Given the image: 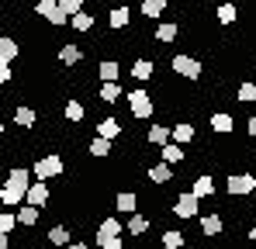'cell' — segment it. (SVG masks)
Returning <instances> with one entry per match:
<instances>
[{
    "instance_id": "1",
    "label": "cell",
    "mask_w": 256,
    "mask_h": 249,
    "mask_svg": "<svg viewBox=\"0 0 256 249\" xmlns=\"http://www.w3.org/2000/svg\"><path fill=\"white\" fill-rule=\"evenodd\" d=\"M66 173V160L59 156V152H45V156H38L35 160V166H32V180H59Z\"/></svg>"
},
{
    "instance_id": "2",
    "label": "cell",
    "mask_w": 256,
    "mask_h": 249,
    "mask_svg": "<svg viewBox=\"0 0 256 249\" xmlns=\"http://www.w3.org/2000/svg\"><path fill=\"white\" fill-rule=\"evenodd\" d=\"M125 100H128V114H132L135 122H149V118L156 114V104H152V97H149L142 86L125 90Z\"/></svg>"
},
{
    "instance_id": "3",
    "label": "cell",
    "mask_w": 256,
    "mask_h": 249,
    "mask_svg": "<svg viewBox=\"0 0 256 249\" xmlns=\"http://www.w3.org/2000/svg\"><path fill=\"white\" fill-rule=\"evenodd\" d=\"M225 194L228 198H250V194H256V176L253 173H232L225 180Z\"/></svg>"
},
{
    "instance_id": "4",
    "label": "cell",
    "mask_w": 256,
    "mask_h": 249,
    "mask_svg": "<svg viewBox=\"0 0 256 249\" xmlns=\"http://www.w3.org/2000/svg\"><path fill=\"white\" fill-rule=\"evenodd\" d=\"M170 66H173V73H176V76H184V80H201V70H204V66H201V59H194V56H173L170 59Z\"/></svg>"
},
{
    "instance_id": "5",
    "label": "cell",
    "mask_w": 256,
    "mask_h": 249,
    "mask_svg": "<svg viewBox=\"0 0 256 249\" xmlns=\"http://www.w3.org/2000/svg\"><path fill=\"white\" fill-rule=\"evenodd\" d=\"M173 214L176 218H198L201 214V198H194L190 190H180L173 201Z\"/></svg>"
},
{
    "instance_id": "6",
    "label": "cell",
    "mask_w": 256,
    "mask_h": 249,
    "mask_svg": "<svg viewBox=\"0 0 256 249\" xmlns=\"http://www.w3.org/2000/svg\"><path fill=\"white\" fill-rule=\"evenodd\" d=\"M35 14H38V18H45L52 28H62V24H70V18L59 10V4H56V0H38V4H35Z\"/></svg>"
},
{
    "instance_id": "7",
    "label": "cell",
    "mask_w": 256,
    "mask_h": 249,
    "mask_svg": "<svg viewBox=\"0 0 256 249\" xmlns=\"http://www.w3.org/2000/svg\"><path fill=\"white\" fill-rule=\"evenodd\" d=\"M52 201V187L45 180H32L28 190H24V204H35V208H45Z\"/></svg>"
},
{
    "instance_id": "8",
    "label": "cell",
    "mask_w": 256,
    "mask_h": 249,
    "mask_svg": "<svg viewBox=\"0 0 256 249\" xmlns=\"http://www.w3.org/2000/svg\"><path fill=\"white\" fill-rule=\"evenodd\" d=\"M198 228H201V236L214 239V236L225 232V218H222L218 211H212V214H198Z\"/></svg>"
},
{
    "instance_id": "9",
    "label": "cell",
    "mask_w": 256,
    "mask_h": 249,
    "mask_svg": "<svg viewBox=\"0 0 256 249\" xmlns=\"http://www.w3.org/2000/svg\"><path fill=\"white\" fill-rule=\"evenodd\" d=\"M190 194L201 198V201H204V198H214V176L212 173H198V176L190 180Z\"/></svg>"
},
{
    "instance_id": "10",
    "label": "cell",
    "mask_w": 256,
    "mask_h": 249,
    "mask_svg": "<svg viewBox=\"0 0 256 249\" xmlns=\"http://www.w3.org/2000/svg\"><path fill=\"white\" fill-rule=\"evenodd\" d=\"M59 62H62L66 70H70V66H80V62H84V48H80L76 42H62V45H59Z\"/></svg>"
},
{
    "instance_id": "11",
    "label": "cell",
    "mask_w": 256,
    "mask_h": 249,
    "mask_svg": "<svg viewBox=\"0 0 256 249\" xmlns=\"http://www.w3.org/2000/svg\"><path fill=\"white\" fill-rule=\"evenodd\" d=\"M7 187H14V190H28V184H32V170H24V166H10L7 170V180H4Z\"/></svg>"
},
{
    "instance_id": "12",
    "label": "cell",
    "mask_w": 256,
    "mask_h": 249,
    "mask_svg": "<svg viewBox=\"0 0 256 249\" xmlns=\"http://www.w3.org/2000/svg\"><path fill=\"white\" fill-rule=\"evenodd\" d=\"M122 128H125V124H122V118H114V114H108V118H100V122L94 124V132H97L100 138H111V142L122 135Z\"/></svg>"
},
{
    "instance_id": "13",
    "label": "cell",
    "mask_w": 256,
    "mask_h": 249,
    "mask_svg": "<svg viewBox=\"0 0 256 249\" xmlns=\"http://www.w3.org/2000/svg\"><path fill=\"white\" fill-rule=\"evenodd\" d=\"M14 214H18V225H24V228H35V225L42 222V208L24 204V201L18 204V211H14Z\"/></svg>"
},
{
    "instance_id": "14",
    "label": "cell",
    "mask_w": 256,
    "mask_h": 249,
    "mask_svg": "<svg viewBox=\"0 0 256 249\" xmlns=\"http://www.w3.org/2000/svg\"><path fill=\"white\" fill-rule=\"evenodd\" d=\"M208 124H212L214 135H232V132H236V118H232L228 111H214L212 118H208Z\"/></svg>"
},
{
    "instance_id": "15",
    "label": "cell",
    "mask_w": 256,
    "mask_h": 249,
    "mask_svg": "<svg viewBox=\"0 0 256 249\" xmlns=\"http://www.w3.org/2000/svg\"><path fill=\"white\" fill-rule=\"evenodd\" d=\"M138 201H142V198H138L135 190H118V194H114V211H118V214H132V211H138Z\"/></svg>"
},
{
    "instance_id": "16",
    "label": "cell",
    "mask_w": 256,
    "mask_h": 249,
    "mask_svg": "<svg viewBox=\"0 0 256 249\" xmlns=\"http://www.w3.org/2000/svg\"><path fill=\"white\" fill-rule=\"evenodd\" d=\"M14 124L24 128V132H32V128L38 124V111L28 108V104H18V108H14Z\"/></svg>"
},
{
    "instance_id": "17",
    "label": "cell",
    "mask_w": 256,
    "mask_h": 249,
    "mask_svg": "<svg viewBox=\"0 0 256 249\" xmlns=\"http://www.w3.org/2000/svg\"><path fill=\"white\" fill-rule=\"evenodd\" d=\"M194 135H198V128H194L190 122H176L170 128V142H176V146H190Z\"/></svg>"
},
{
    "instance_id": "18",
    "label": "cell",
    "mask_w": 256,
    "mask_h": 249,
    "mask_svg": "<svg viewBox=\"0 0 256 249\" xmlns=\"http://www.w3.org/2000/svg\"><path fill=\"white\" fill-rule=\"evenodd\" d=\"M122 97H125V90H122V83H118V80L100 83V90H97V100H100V104H118Z\"/></svg>"
},
{
    "instance_id": "19",
    "label": "cell",
    "mask_w": 256,
    "mask_h": 249,
    "mask_svg": "<svg viewBox=\"0 0 256 249\" xmlns=\"http://www.w3.org/2000/svg\"><path fill=\"white\" fill-rule=\"evenodd\" d=\"M62 118L70 124H80L86 118V108H84V100H76V97H70L66 104H62Z\"/></svg>"
},
{
    "instance_id": "20",
    "label": "cell",
    "mask_w": 256,
    "mask_h": 249,
    "mask_svg": "<svg viewBox=\"0 0 256 249\" xmlns=\"http://www.w3.org/2000/svg\"><path fill=\"white\" fill-rule=\"evenodd\" d=\"M86 152H90L94 160H108V156L114 152V142H111V138H100V135H94V138H90V146H86Z\"/></svg>"
},
{
    "instance_id": "21",
    "label": "cell",
    "mask_w": 256,
    "mask_h": 249,
    "mask_svg": "<svg viewBox=\"0 0 256 249\" xmlns=\"http://www.w3.org/2000/svg\"><path fill=\"white\" fill-rule=\"evenodd\" d=\"M138 10H142V18L156 21V18H163V14L170 10V0H142V4H138Z\"/></svg>"
},
{
    "instance_id": "22",
    "label": "cell",
    "mask_w": 256,
    "mask_h": 249,
    "mask_svg": "<svg viewBox=\"0 0 256 249\" xmlns=\"http://www.w3.org/2000/svg\"><path fill=\"white\" fill-rule=\"evenodd\" d=\"M160 160H163V163H170V166H176V163H184V160H187V149H184V146H176V142H166V146H160Z\"/></svg>"
},
{
    "instance_id": "23",
    "label": "cell",
    "mask_w": 256,
    "mask_h": 249,
    "mask_svg": "<svg viewBox=\"0 0 256 249\" xmlns=\"http://www.w3.org/2000/svg\"><path fill=\"white\" fill-rule=\"evenodd\" d=\"M125 228H128V236H146V232L152 228V222H149L142 211H132V214H128V222H125Z\"/></svg>"
},
{
    "instance_id": "24",
    "label": "cell",
    "mask_w": 256,
    "mask_h": 249,
    "mask_svg": "<svg viewBox=\"0 0 256 249\" xmlns=\"http://www.w3.org/2000/svg\"><path fill=\"white\" fill-rule=\"evenodd\" d=\"M170 180H173V166L170 163H163V160H160V163L149 166V184L163 187V184H170Z\"/></svg>"
},
{
    "instance_id": "25",
    "label": "cell",
    "mask_w": 256,
    "mask_h": 249,
    "mask_svg": "<svg viewBox=\"0 0 256 249\" xmlns=\"http://www.w3.org/2000/svg\"><path fill=\"white\" fill-rule=\"evenodd\" d=\"M160 246L163 249H184L187 246V236H184L180 228H163V232H160Z\"/></svg>"
},
{
    "instance_id": "26",
    "label": "cell",
    "mask_w": 256,
    "mask_h": 249,
    "mask_svg": "<svg viewBox=\"0 0 256 249\" xmlns=\"http://www.w3.org/2000/svg\"><path fill=\"white\" fill-rule=\"evenodd\" d=\"M97 76H100V83L122 80V62H118V59H100V66H97Z\"/></svg>"
},
{
    "instance_id": "27",
    "label": "cell",
    "mask_w": 256,
    "mask_h": 249,
    "mask_svg": "<svg viewBox=\"0 0 256 249\" xmlns=\"http://www.w3.org/2000/svg\"><path fill=\"white\" fill-rule=\"evenodd\" d=\"M128 21H132V7H114V10L108 14V28H111V32L128 28Z\"/></svg>"
},
{
    "instance_id": "28",
    "label": "cell",
    "mask_w": 256,
    "mask_h": 249,
    "mask_svg": "<svg viewBox=\"0 0 256 249\" xmlns=\"http://www.w3.org/2000/svg\"><path fill=\"white\" fill-rule=\"evenodd\" d=\"M176 35H180V24H176V21H160V28H156V35H152V38L160 42V45H170Z\"/></svg>"
},
{
    "instance_id": "29",
    "label": "cell",
    "mask_w": 256,
    "mask_h": 249,
    "mask_svg": "<svg viewBox=\"0 0 256 249\" xmlns=\"http://www.w3.org/2000/svg\"><path fill=\"white\" fill-rule=\"evenodd\" d=\"M146 142H149V146H166V142H170V124H149Z\"/></svg>"
},
{
    "instance_id": "30",
    "label": "cell",
    "mask_w": 256,
    "mask_h": 249,
    "mask_svg": "<svg viewBox=\"0 0 256 249\" xmlns=\"http://www.w3.org/2000/svg\"><path fill=\"white\" fill-rule=\"evenodd\" d=\"M125 232V225L114 218V214H104L100 222H97V236H122Z\"/></svg>"
},
{
    "instance_id": "31",
    "label": "cell",
    "mask_w": 256,
    "mask_h": 249,
    "mask_svg": "<svg viewBox=\"0 0 256 249\" xmlns=\"http://www.w3.org/2000/svg\"><path fill=\"white\" fill-rule=\"evenodd\" d=\"M152 70H156V66H152V59H146V56L132 62V76H135V80H142V83L152 80Z\"/></svg>"
},
{
    "instance_id": "32",
    "label": "cell",
    "mask_w": 256,
    "mask_h": 249,
    "mask_svg": "<svg viewBox=\"0 0 256 249\" xmlns=\"http://www.w3.org/2000/svg\"><path fill=\"white\" fill-rule=\"evenodd\" d=\"M21 56V42L7 38V35H0V59H7V62H14Z\"/></svg>"
},
{
    "instance_id": "33",
    "label": "cell",
    "mask_w": 256,
    "mask_h": 249,
    "mask_svg": "<svg viewBox=\"0 0 256 249\" xmlns=\"http://www.w3.org/2000/svg\"><path fill=\"white\" fill-rule=\"evenodd\" d=\"M21 201H24V194H21V190H14V187L0 184V208H18Z\"/></svg>"
},
{
    "instance_id": "34",
    "label": "cell",
    "mask_w": 256,
    "mask_h": 249,
    "mask_svg": "<svg viewBox=\"0 0 256 249\" xmlns=\"http://www.w3.org/2000/svg\"><path fill=\"white\" fill-rule=\"evenodd\" d=\"M214 18H218V24H236V18H239V10H236V4H232V0H225V4H218V10H214Z\"/></svg>"
},
{
    "instance_id": "35",
    "label": "cell",
    "mask_w": 256,
    "mask_h": 249,
    "mask_svg": "<svg viewBox=\"0 0 256 249\" xmlns=\"http://www.w3.org/2000/svg\"><path fill=\"white\" fill-rule=\"evenodd\" d=\"M45 239H48V242H52V246H66V242H70V239H73V236H70V228H66V225H52V228H48V232H45Z\"/></svg>"
},
{
    "instance_id": "36",
    "label": "cell",
    "mask_w": 256,
    "mask_h": 249,
    "mask_svg": "<svg viewBox=\"0 0 256 249\" xmlns=\"http://www.w3.org/2000/svg\"><path fill=\"white\" fill-rule=\"evenodd\" d=\"M70 24H73V32H94V14H84V10H76V14H70Z\"/></svg>"
},
{
    "instance_id": "37",
    "label": "cell",
    "mask_w": 256,
    "mask_h": 249,
    "mask_svg": "<svg viewBox=\"0 0 256 249\" xmlns=\"http://www.w3.org/2000/svg\"><path fill=\"white\" fill-rule=\"evenodd\" d=\"M236 100H239V104H253V100H256V83L253 80H242V83H239V90H236Z\"/></svg>"
},
{
    "instance_id": "38",
    "label": "cell",
    "mask_w": 256,
    "mask_h": 249,
    "mask_svg": "<svg viewBox=\"0 0 256 249\" xmlns=\"http://www.w3.org/2000/svg\"><path fill=\"white\" fill-rule=\"evenodd\" d=\"M94 239H97V249H125L122 236H94Z\"/></svg>"
},
{
    "instance_id": "39",
    "label": "cell",
    "mask_w": 256,
    "mask_h": 249,
    "mask_svg": "<svg viewBox=\"0 0 256 249\" xmlns=\"http://www.w3.org/2000/svg\"><path fill=\"white\" fill-rule=\"evenodd\" d=\"M14 228H18V214H14V211H0V232L10 236Z\"/></svg>"
},
{
    "instance_id": "40",
    "label": "cell",
    "mask_w": 256,
    "mask_h": 249,
    "mask_svg": "<svg viewBox=\"0 0 256 249\" xmlns=\"http://www.w3.org/2000/svg\"><path fill=\"white\" fill-rule=\"evenodd\" d=\"M59 4V10L70 18V14H76V10H84V0H56Z\"/></svg>"
},
{
    "instance_id": "41",
    "label": "cell",
    "mask_w": 256,
    "mask_h": 249,
    "mask_svg": "<svg viewBox=\"0 0 256 249\" xmlns=\"http://www.w3.org/2000/svg\"><path fill=\"white\" fill-rule=\"evenodd\" d=\"M10 80H14V70H10L7 59H0V83H10Z\"/></svg>"
},
{
    "instance_id": "42",
    "label": "cell",
    "mask_w": 256,
    "mask_h": 249,
    "mask_svg": "<svg viewBox=\"0 0 256 249\" xmlns=\"http://www.w3.org/2000/svg\"><path fill=\"white\" fill-rule=\"evenodd\" d=\"M62 249H90V246H86L84 239H70V242H66V246H62Z\"/></svg>"
},
{
    "instance_id": "43",
    "label": "cell",
    "mask_w": 256,
    "mask_h": 249,
    "mask_svg": "<svg viewBox=\"0 0 256 249\" xmlns=\"http://www.w3.org/2000/svg\"><path fill=\"white\" fill-rule=\"evenodd\" d=\"M246 132H250V138H253V142H256V114H253V118H250V122H246Z\"/></svg>"
},
{
    "instance_id": "44",
    "label": "cell",
    "mask_w": 256,
    "mask_h": 249,
    "mask_svg": "<svg viewBox=\"0 0 256 249\" xmlns=\"http://www.w3.org/2000/svg\"><path fill=\"white\" fill-rule=\"evenodd\" d=\"M0 249H10V236L7 232H0Z\"/></svg>"
},
{
    "instance_id": "45",
    "label": "cell",
    "mask_w": 256,
    "mask_h": 249,
    "mask_svg": "<svg viewBox=\"0 0 256 249\" xmlns=\"http://www.w3.org/2000/svg\"><path fill=\"white\" fill-rule=\"evenodd\" d=\"M246 239H250V242H253V246H256V225H253V228H250V236H246Z\"/></svg>"
},
{
    "instance_id": "46",
    "label": "cell",
    "mask_w": 256,
    "mask_h": 249,
    "mask_svg": "<svg viewBox=\"0 0 256 249\" xmlns=\"http://www.w3.org/2000/svg\"><path fill=\"white\" fill-rule=\"evenodd\" d=\"M4 132H7V128H4V122H0V138H4Z\"/></svg>"
},
{
    "instance_id": "47",
    "label": "cell",
    "mask_w": 256,
    "mask_h": 249,
    "mask_svg": "<svg viewBox=\"0 0 256 249\" xmlns=\"http://www.w3.org/2000/svg\"><path fill=\"white\" fill-rule=\"evenodd\" d=\"M253 70H256V59H253Z\"/></svg>"
}]
</instances>
